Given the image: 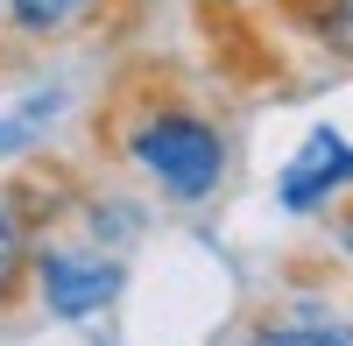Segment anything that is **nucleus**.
<instances>
[{
  "label": "nucleus",
  "mask_w": 353,
  "mask_h": 346,
  "mask_svg": "<svg viewBox=\"0 0 353 346\" xmlns=\"http://www.w3.org/2000/svg\"><path fill=\"white\" fill-rule=\"evenodd\" d=\"M121 156L170 198V205H205V198H219L226 170H233V141H226V128L212 113L156 99V106H141L128 121Z\"/></svg>",
  "instance_id": "obj_1"
},
{
  "label": "nucleus",
  "mask_w": 353,
  "mask_h": 346,
  "mask_svg": "<svg viewBox=\"0 0 353 346\" xmlns=\"http://www.w3.org/2000/svg\"><path fill=\"white\" fill-rule=\"evenodd\" d=\"M28 290H36V304L57 325H85V318H99V311H113L128 297V262L106 254V247L43 241V247H28Z\"/></svg>",
  "instance_id": "obj_2"
},
{
  "label": "nucleus",
  "mask_w": 353,
  "mask_h": 346,
  "mask_svg": "<svg viewBox=\"0 0 353 346\" xmlns=\"http://www.w3.org/2000/svg\"><path fill=\"white\" fill-rule=\"evenodd\" d=\"M353 184V141L339 128H311L297 141V156H283L276 170V205L290 219H318V212H332V198Z\"/></svg>",
  "instance_id": "obj_3"
},
{
  "label": "nucleus",
  "mask_w": 353,
  "mask_h": 346,
  "mask_svg": "<svg viewBox=\"0 0 353 346\" xmlns=\"http://www.w3.org/2000/svg\"><path fill=\"white\" fill-rule=\"evenodd\" d=\"M106 0H0V21L21 43H64L71 28H85Z\"/></svg>",
  "instance_id": "obj_4"
},
{
  "label": "nucleus",
  "mask_w": 353,
  "mask_h": 346,
  "mask_svg": "<svg viewBox=\"0 0 353 346\" xmlns=\"http://www.w3.org/2000/svg\"><path fill=\"white\" fill-rule=\"evenodd\" d=\"M241 346H353V325H332V318H318V325L269 318V325H254Z\"/></svg>",
  "instance_id": "obj_5"
},
{
  "label": "nucleus",
  "mask_w": 353,
  "mask_h": 346,
  "mask_svg": "<svg viewBox=\"0 0 353 346\" xmlns=\"http://www.w3.org/2000/svg\"><path fill=\"white\" fill-rule=\"evenodd\" d=\"M36 149H43V134L8 106V113H0V163H21V156H36Z\"/></svg>",
  "instance_id": "obj_6"
},
{
  "label": "nucleus",
  "mask_w": 353,
  "mask_h": 346,
  "mask_svg": "<svg viewBox=\"0 0 353 346\" xmlns=\"http://www.w3.org/2000/svg\"><path fill=\"white\" fill-rule=\"evenodd\" d=\"M21 290H28V254H8V247H0V311L21 304Z\"/></svg>",
  "instance_id": "obj_7"
},
{
  "label": "nucleus",
  "mask_w": 353,
  "mask_h": 346,
  "mask_svg": "<svg viewBox=\"0 0 353 346\" xmlns=\"http://www.w3.org/2000/svg\"><path fill=\"white\" fill-rule=\"evenodd\" d=\"M332 247L353 262V205H346V212H332Z\"/></svg>",
  "instance_id": "obj_8"
},
{
  "label": "nucleus",
  "mask_w": 353,
  "mask_h": 346,
  "mask_svg": "<svg viewBox=\"0 0 353 346\" xmlns=\"http://www.w3.org/2000/svg\"><path fill=\"white\" fill-rule=\"evenodd\" d=\"M0 28H8V21H0Z\"/></svg>",
  "instance_id": "obj_9"
}]
</instances>
